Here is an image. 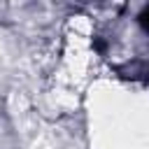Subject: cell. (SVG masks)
I'll return each mask as SVG.
<instances>
[{
  "label": "cell",
  "mask_w": 149,
  "mask_h": 149,
  "mask_svg": "<svg viewBox=\"0 0 149 149\" xmlns=\"http://www.w3.org/2000/svg\"><path fill=\"white\" fill-rule=\"evenodd\" d=\"M137 23H140V28L149 35V7H144L142 12H140V16H137Z\"/></svg>",
  "instance_id": "1"
}]
</instances>
